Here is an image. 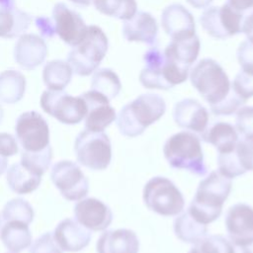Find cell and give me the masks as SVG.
<instances>
[{"label": "cell", "mask_w": 253, "mask_h": 253, "mask_svg": "<svg viewBox=\"0 0 253 253\" xmlns=\"http://www.w3.org/2000/svg\"><path fill=\"white\" fill-rule=\"evenodd\" d=\"M231 179L217 170L211 171L197 188L196 194L188 208V212L199 222L209 224L216 220L221 212L225 200L231 191Z\"/></svg>", "instance_id": "obj_1"}, {"label": "cell", "mask_w": 253, "mask_h": 253, "mask_svg": "<svg viewBox=\"0 0 253 253\" xmlns=\"http://www.w3.org/2000/svg\"><path fill=\"white\" fill-rule=\"evenodd\" d=\"M165 112L166 103L160 95L141 94L121 109L116 118L117 126L124 136L135 137L161 119Z\"/></svg>", "instance_id": "obj_2"}, {"label": "cell", "mask_w": 253, "mask_h": 253, "mask_svg": "<svg viewBox=\"0 0 253 253\" xmlns=\"http://www.w3.org/2000/svg\"><path fill=\"white\" fill-rule=\"evenodd\" d=\"M163 154L172 168L186 170L197 176H204L208 171L201 138L194 132L179 131L168 137Z\"/></svg>", "instance_id": "obj_3"}, {"label": "cell", "mask_w": 253, "mask_h": 253, "mask_svg": "<svg viewBox=\"0 0 253 253\" xmlns=\"http://www.w3.org/2000/svg\"><path fill=\"white\" fill-rule=\"evenodd\" d=\"M190 81L210 108L221 103L231 91V83L226 72L212 58L198 61L190 71Z\"/></svg>", "instance_id": "obj_4"}, {"label": "cell", "mask_w": 253, "mask_h": 253, "mask_svg": "<svg viewBox=\"0 0 253 253\" xmlns=\"http://www.w3.org/2000/svg\"><path fill=\"white\" fill-rule=\"evenodd\" d=\"M108 46V38L103 30L95 25L88 26L84 38L68 53L67 62L75 74L88 76L99 67Z\"/></svg>", "instance_id": "obj_5"}, {"label": "cell", "mask_w": 253, "mask_h": 253, "mask_svg": "<svg viewBox=\"0 0 253 253\" xmlns=\"http://www.w3.org/2000/svg\"><path fill=\"white\" fill-rule=\"evenodd\" d=\"M144 205L153 212L163 216H174L185 208V199L177 186L168 178L155 176L143 187Z\"/></svg>", "instance_id": "obj_6"}, {"label": "cell", "mask_w": 253, "mask_h": 253, "mask_svg": "<svg viewBox=\"0 0 253 253\" xmlns=\"http://www.w3.org/2000/svg\"><path fill=\"white\" fill-rule=\"evenodd\" d=\"M74 152L79 164L91 170H105L112 160L111 141L104 131H81L75 138Z\"/></svg>", "instance_id": "obj_7"}, {"label": "cell", "mask_w": 253, "mask_h": 253, "mask_svg": "<svg viewBox=\"0 0 253 253\" xmlns=\"http://www.w3.org/2000/svg\"><path fill=\"white\" fill-rule=\"evenodd\" d=\"M42 109L65 125L79 124L86 115L87 106L81 96H71L60 90H46L40 100Z\"/></svg>", "instance_id": "obj_8"}, {"label": "cell", "mask_w": 253, "mask_h": 253, "mask_svg": "<svg viewBox=\"0 0 253 253\" xmlns=\"http://www.w3.org/2000/svg\"><path fill=\"white\" fill-rule=\"evenodd\" d=\"M244 14H241L226 3L222 6L207 8L199 18L204 31L211 38L224 40L241 33Z\"/></svg>", "instance_id": "obj_9"}, {"label": "cell", "mask_w": 253, "mask_h": 253, "mask_svg": "<svg viewBox=\"0 0 253 253\" xmlns=\"http://www.w3.org/2000/svg\"><path fill=\"white\" fill-rule=\"evenodd\" d=\"M50 179L67 201H79L89 192V181L73 161L61 160L56 162L50 171Z\"/></svg>", "instance_id": "obj_10"}, {"label": "cell", "mask_w": 253, "mask_h": 253, "mask_svg": "<svg viewBox=\"0 0 253 253\" xmlns=\"http://www.w3.org/2000/svg\"><path fill=\"white\" fill-rule=\"evenodd\" d=\"M15 132L23 150L37 152L49 145V128L44 118L36 111L25 112L19 116Z\"/></svg>", "instance_id": "obj_11"}, {"label": "cell", "mask_w": 253, "mask_h": 253, "mask_svg": "<svg viewBox=\"0 0 253 253\" xmlns=\"http://www.w3.org/2000/svg\"><path fill=\"white\" fill-rule=\"evenodd\" d=\"M224 224L228 239L234 246L253 244V208L244 203L231 206L225 214Z\"/></svg>", "instance_id": "obj_12"}, {"label": "cell", "mask_w": 253, "mask_h": 253, "mask_svg": "<svg viewBox=\"0 0 253 253\" xmlns=\"http://www.w3.org/2000/svg\"><path fill=\"white\" fill-rule=\"evenodd\" d=\"M55 33L68 45L75 46L86 35L88 27L75 11L64 3H56L52 10Z\"/></svg>", "instance_id": "obj_13"}, {"label": "cell", "mask_w": 253, "mask_h": 253, "mask_svg": "<svg viewBox=\"0 0 253 253\" xmlns=\"http://www.w3.org/2000/svg\"><path fill=\"white\" fill-rule=\"evenodd\" d=\"M87 106L85 115V129L91 131H104L117 118L115 109L110 100L101 93L90 90L80 95Z\"/></svg>", "instance_id": "obj_14"}, {"label": "cell", "mask_w": 253, "mask_h": 253, "mask_svg": "<svg viewBox=\"0 0 253 253\" xmlns=\"http://www.w3.org/2000/svg\"><path fill=\"white\" fill-rule=\"evenodd\" d=\"M74 215L77 222L92 231L105 230L113 221L111 209L96 198H86L76 203Z\"/></svg>", "instance_id": "obj_15"}, {"label": "cell", "mask_w": 253, "mask_h": 253, "mask_svg": "<svg viewBox=\"0 0 253 253\" xmlns=\"http://www.w3.org/2000/svg\"><path fill=\"white\" fill-rule=\"evenodd\" d=\"M161 26L171 40L190 38L196 35V24L192 13L182 4L168 5L161 13Z\"/></svg>", "instance_id": "obj_16"}, {"label": "cell", "mask_w": 253, "mask_h": 253, "mask_svg": "<svg viewBox=\"0 0 253 253\" xmlns=\"http://www.w3.org/2000/svg\"><path fill=\"white\" fill-rule=\"evenodd\" d=\"M175 124L184 129L202 133L209 126V112L198 100L186 98L174 105Z\"/></svg>", "instance_id": "obj_17"}, {"label": "cell", "mask_w": 253, "mask_h": 253, "mask_svg": "<svg viewBox=\"0 0 253 253\" xmlns=\"http://www.w3.org/2000/svg\"><path fill=\"white\" fill-rule=\"evenodd\" d=\"M46 55L47 47L45 42L35 34L22 35L14 48L16 62L26 70H32L41 65Z\"/></svg>", "instance_id": "obj_18"}, {"label": "cell", "mask_w": 253, "mask_h": 253, "mask_svg": "<svg viewBox=\"0 0 253 253\" xmlns=\"http://www.w3.org/2000/svg\"><path fill=\"white\" fill-rule=\"evenodd\" d=\"M53 239L62 251L77 252L87 247L91 241V232L79 222L65 218L53 230Z\"/></svg>", "instance_id": "obj_19"}, {"label": "cell", "mask_w": 253, "mask_h": 253, "mask_svg": "<svg viewBox=\"0 0 253 253\" xmlns=\"http://www.w3.org/2000/svg\"><path fill=\"white\" fill-rule=\"evenodd\" d=\"M123 37L127 42H143L153 45L158 35L156 19L148 12L138 11L123 24Z\"/></svg>", "instance_id": "obj_20"}, {"label": "cell", "mask_w": 253, "mask_h": 253, "mask_svg": "<svg viewBox=\"0 0 253 253\" xmlns=\"http://www.w3.org/2000/svg\"><path fill=\"white\" fill-rule=\"evenodd\" d=\"M96 250L97 253H138L139 240L131 229L107 230L99 237Z\"/></svg>", "instance_id": "obj_21"}, {"label": "cell", "mask_w": 253, "mask_h": 253, "mask_svg": "<svg viewBox=\"0 0 253 253\" xmlns=\"http://www.w3.org/2000/svg\"><path fill=\"white\" fill-rule=\"evenodd\" d=\"M144 67L139 73V82L146 89L169 90L162 73L164 53L156 46H151L143 54Z\"/></svg>", "instance_id": "obj_22"}, {"label": "cell", "mask_w": 253, "mask_h": 253, "mask_svg": "<svg viewBox=\"0 0 253 253\" xmlns=\"http://www.w3.org/2000/svg\"><path fill=\"white\" fill-rule=\"evenodd\" d=\"M201 48L200 39L197 35L190 38L171 40L164 49V56L180 67L190 69L197 60Z\"/></svg>", "instance_id": "obj_23"}, {"label": "cell", "mask_w": 253, "mask_h": 253, "mask_svg": "<svg viewBox=\"0 0 253 253\" xmlns=\"http://www.w3.org/2000/svg\"><path fill=\"white\" fill-rule=\"evenodd\" d=\"M203 141L211 144L218 153L231 152L238 141V133L231 124L226 122H215L201 133Z\"/></svg>", "instance_id": "obj_24"}, {"label": "cell", "mask_w": 253, "mask_h": 253, "mask_svg": "<svg viewBox=\"0 0 253 253\" xmlns=\"http://www.w3.org/2000/svg\"><path fill=\"white\" fill-rule=\"evenodd\" d=\"M32 17L13 5H0V38L13 39L24 34Z\"/></svg>", "instance_id": "obj_25"}, {"label": "cell", "mask_w": 253, "mask_h": 253, "mask_svg": "<svg viewBox=\"0 0 253 253\" xmlns=\"http://www.w3.org/2000/svg\"><path fill=\"white\" fill-rule=\"evenodd\" d=\"M0 233L4 246L12 253H20L32 244V233L28 224L23 221H6Z\"/></svg>", "instance_id": "obj_26"}, {"label": "cell", "mask_w": 253, "mask_h": 253, "mask_svg": "<svg viewBox=\"0 0 253 253\" xmlns=\"http://www.w3.org/2000/svg\"><path fill=\"white\" fill-rule=\"evenodd\" d=\"M6 180L9 188L16 194H29L38 189L42 176L28 169L21 162L15 163L7 170Z\"/></svg>", "instance_id": "obj_27"}, {"label": "cell", "mask_w": 253, "mask_h": 253, "mask_svg": "<svg viewBox=\"0 0 253 253\" xmlns=\"http://www.w3.org/2000/svg\"><path fill=\"white\" fill-rule=\"evenodd\" d=\"M174 233L178 239L185 243L196 244L208 233V227L196 220L188 211L181 212L173 223Z\"/></svg>", "instance_id": "obj_28"}, {"label": "cell", "mask_w": 253, "mask_h": 253, "mask_svg": "<svg viewBox=\"0 0 253 253\" xmlns=\"http://www.w3.org/2000/svg\"><path fill=\"white\" fill-rule=\"evenodd\" d=\"M26 78L17 70H5L0 73V101L5 104L19 102L25 94Z\"/></svg>", "instance_id": "obj_29"}, {"label": "cell", "mask_w": 253, "mask_h": 253, "mask_svg": "<svg viewBox=\"0 0 253 253\" xmlns=\"http://www.w3.org/2000/svg\"><path fill=\"white\" fill-rule=\"evenodd\" d=\"M72 68L68 62L62 60H51L47 62L42 70V79L49 90H63L71 81Z\"/></svg>", "instance_id": "obj_30"}, {"label": "cell", "mask_w": 253, "mask_h": 253, "mask_svg": "<svg viewBox=\"0 0 253 253\" xmlns=\"http://www.w3.org/2000/svg\"><path fill=\"white\" fill-rule=\"evenodd\" d=\"M122 89L118 74L111 68H101L95 71L91 80V90L106 96L110 101L116 98Z\"/></svg>", "instance_id": "obj_31"}, {"label": "cell", "mask_w": 253, "mask_h": 253, "mask_svg": "<svg viewBox=\"0 0 253 253\" xmlns=\"http://www.w3.org/2000/svg\"><path fill=\"white\" fill-rule=\"evenodd\" d=\"M100 13L119 20L126 21L137 12L135 0H92Z\"/></svg>", "instance_id": "obj_32"}, {"label": "cell", "mask_w": 253, "mask_h": 253, "mask_svg": "<svg viewBox=\"0 0 253 253\" xmlns=\"http://www.w3.org/2000/svg\"><path fill=\"white\" fill-rule=\"evenodd\" d=\"M2 215L5 221L19 220L29 224L33 221L35 212L29 202L21 198H16L6 203Z\"/></svg>", "instance_id": "obj_33"}, {"label": "cell", "mask_w": 253, "mask_h": 253, "mask_svg": "<svg viewBox=\"0 0 253 253\" xmlns=\"http://www.w3.org/2000/svg\"><path fill=\"white\" fill-rule=\"evenodd\" d=\"M52 158V148L50 145L37 152L25 151L21 152V163L28 169L38 175L42 176L48 169Z\"/></svg>", "instance_id": "obj_34"}, {"label": "cell", "mask_w": 253, "mask_h": 253, "mask_svg": "<svg viewBox=\"0 0 253 253\" xmlns=\"http://www.w3.org/2000/svg\"><path fill=\"white\" fill-rule=\"evenodd\" d=\"M199 253H234V245L222 235H206L194 244Z\"/></svg>", "instance_id": "obj_35"}, {"label": "cell", "mask_w": 253, "mask_h": 253, "mask_svg": "<svg viewBox=\"0 0 253 253\" xmlns=\"http://www.w3.org/2000/svg\"><path fill=\"white\" fill-rule=\"evenodd\" d=\"M233 152L238 165L244 173L253 171V135L242 136V138L238 139Z\"/></svg>", "instance_id": "obj_36"}, {"label": "cell", "mask_w": 253, "mask_h": 253, "mask_svg": "<svg viewBox=\"0 0 253 253\" xmlns=\"http://www.w3.org/2000/svg\"><path fill=\"white\" fill-rule=\"evenodd\" d=\"M231 89L243 101L247 102L253 97V75L239 71L231 83Z\"/></svg>", "instance_id": "obj_37"}, {"label": "cell", "mask_w": 253, "mask_h": 253, "mask_svg": "<svg viewBox=\"0 0 253 253\" xmlns=\"http://www.w3.org/2000/svg\"><path fill=\"white\" fill-rule=\"evenodd\" d=\"M235 128L242 136L253 135V106H242L236 112Z\"/></svg>", "instance_id": "obj_38"}, {"label": "cell", "mask_w": 253, "mask_h": 253, "mask_svg": "<svg viewBox=\"0 0 253 253\" xmlns=\"http://www.w3.org/2000/svg\"><path fill=\"white\" fill-rule=\"evenodd\" d=\"M246 102L237 96L231 89L230 94L219 104L211 107V111L215 116H230L238 111Z\"/></svg>", "instance_id": "obj_39"}, {"label": "cell", "mask_w": 253, "mask_h": 253, "mask_svg": "<svg viewBox=\"0 0 253 253\" xmlns=\"http://www.w3.org/2000/svg\"><path fill=\"white\" fill-rule=\"evenodd\" d=\"M236 57L241 71L253 75V42H242L236 50Z\"/></svg>", "instance_id": "obj_40"}, {"label": "cell", "mask_w": 253, "mask_h": 253, "mask_svg": "<svg viewBox=\"0 0 253 253\" xmlns=\"http://www.w3.org/2000/svg\"><path fill=\"white\" fill-rule=\"evenodd\" d=\"M19 151L16 138L8 132H0V156L9 157Z\"/></svg>", "instance_id": "obj_41"}, {"label": "cell", "mask_w": 253, "mask_h": 253, "mask_svg": "<svg viewBox=\"0 0 253 253\" xmlns=\"http://www.w3.org/2000/svg\"><path fill=\"white\" fill-rule=\"evenodd\" d=\"M36 26L41 31L42 36L44 38H51L55 33L54 23L46 17H38L36 18Z\"/></svg>", "instance_id": "obj_42"}, {"label": "cell", "mask_w": 253, "mask_h": 253, "mask_svg": "<svg viewBox=\"0 0 253 253\" xmlns=\"http://www.w3.org/2000/svg\"><path fill=\"white\" fill-rule=\"evenodd\" d=\"M226 4L241 14L253 8V0H227Z\"/></svg>", "instance_id": "obj_43"}, {"label": "cell", "mask_w": 253, "mask_h": 253, "mask_svg": "<svg viewBox=\"0 0 253 253\" xmlns=\"http://www.w3.org/2000/svg\"><path fill=\"white\" fill-rule=\"evenodd\" d=\"M241 33H243L247 41L253 42V11L243 18L242 26H241Z\"/></svg>", "instance_id": "obj_44"}, {"label": "cell", "mask_w": 253, "mask_h": 253, "mask_svg": "<svg viewBox=\"0 0 253 253\" xmlns=\"http://www.w3.org/2000/svg\"><path fill=\"white\" fill-rule=\"evenodd\" d=\"M186 1L196 9H205V8H208L213 0H186Z\"/></svg>", "instance_id": "obj_45"}, {"label": "cell", "mask_w": 253, "mask_h": 253, "mask_svg": "<svg viewBox=\"0 0 253 253\" xmlns=\"http://www.w3.org/2000/svg\"><path fill=\"white\" fill-rule=\"evenodd\" d=\"M7 165H8L7 157L0 156V175H2V174L6 171V169H7Z\"/></svg>", "instance_id": "obj_46"}, {"label": "cell", "mask_w": 253, "mask_h": 253, "mask_svg": "<svg viewBox=\"0 0 253 253\" xmlns=\"http://www.w3.org/2000/svg\"><path fill=\"white\" fill-rule=\"evenodd\" d=\"M234 253H253V252L248 247L234 246Z\"/></svg>", "instance_id": "obj_47"}, {"label": "cell", "mask_w": 253, "mask_h": 253, "mask_svg": "<svg viewBox=\"0 0 253 253\" xmlns=\"http://www.w3.org/2000/svg\"><path fill=\"white\" fill-rule=\"evenodd\" d=\"M70 1L80 6H89L92 2V0H70Z\"/></svg>", "instance_id": "obj_48"}, {"label": "cell", "mask_w": 253, "mask_h": 253, "mask_svg": "<svg viewBox=\"0 0 253 253\" xmlns=\"http://www.w3.org/2000/svg\"><path fill=\"white\" fill-rule=\"evenodd\" d=\"M15 3L14 0H0L1 5H8V4H13Z\"/></svg>", "instance_id": "obj_49"}, {"label": "cell", "mask_w": 253, "mask_h": 253, "mask_svg": "<svg viewBox=\"0 0 253 253\" xmlns=\"http://www.w3.org/2000/svg\"><path fill=\"white\" fill-rule=\"evenodd\" d=\"M3 117H4V112H3L2 107L0 106V123H1V122H2V120H3Z\"/></svg>", "instance_id": "obj_50"}, {"label": "cell", "mask_w": 253, "mask_h": 253, "mask_svg": "<svg viewBox=\"0 0 253 253\" xmlns=\"http://www.w3.org/2000/svg\"><path fill=\"white\" fill-rule=\"evenodd\" d=\"M188 253H199V252H198V250L196 249V247L194 246V247L191 248V250H190Z\"/></svg>", "instance_id": "obj_51"}, {"label": "cell", "mask_w": 253, "mask_h": 253, "mask_svg": "<svg viewBox=\"0 0 253 253\" xmlns=\"http://www.w3.org/2000/svg\"><path fill=\"white\" fill-rule=\"evenodd\" d=\"M1 223H2V219H1V215H0V228H1Z\"/></svg>", "instance_id": "obj_52"}]
</instances>
